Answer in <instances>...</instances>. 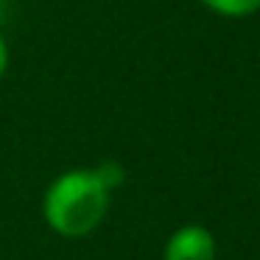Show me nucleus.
<instances>
[{"label":"nucleus","mask_w":260,"mask_h":260,"mask_svg":"<svg viewBox=\"0 0 260 260\" xmlns=\"http://www.w3.org/2000/svg\"><path fill=\"white\" fill-rule=\"evenodd\" d=\"M112 193L92 168L59 174L42 196V218L62 238H87L107 218Z\"/></svg>","instance_id":"1"},{"label":"nucleus","mask_w":260,"mask_h":260,"mask_svg":"<svg viewBox=\"0 0 260 260\" xmlns=\"http://www.w3.org/2000/svg\"><path fill=\"white\" fill-rule=\"evenodd\" d=\"M215 235L202 224H185L174 230L162 249V260H215Z\"/></svg>","instance_id":"2"},{"label":"nucleus","mask_w":260,"mask_h":260,"mask_svg":"<svg viewBox=\"0 0 260 260\" xmlns=\"http://www.w3.org/2000/svg\"><path fill=\"white\" fill-rule=\"evenodd\" d=\"M199 3L218 17H230V20L249 17V14L260 12V0H199Z\"/></svg>","instance_id":"3"},{"label":"nucleus","mask_w":260,"mask_h":260,"mask_svg":"<svg viewBox=\"0 0 260 260\" xmlns=\"http://www.w3.org/2000/svg\"><path fill=\"white\" fill-rule=\"evenodd\" d=\"M92 171H95V176L104 182V187H107L109 193H115L126 182V168L118 159H104V162H98Z\"/></svg>","instance_id":"4"},{"label":"nucleus","mask_w":260,"mask_h":260,"mask_svg":"<svg viewBox=\"0 0 260 260\" xmlns=\"http://www.w3.org/2000/svg\"><path fill=\"white\" fill-rule=\"evenodd\" d=\"M9 64H12V51H9V40L0 34V81L9 73Z\"/></svg>","instance_id":"5"},{"label":"nucleus","mask_w":260,"mask_h":260,"mask_svg":"<svg viewBox=\"0 0 260 260\" xmlns=\"http://www.w3.org/2000/svg\"><path fill=\"white\" fill-rule=\"evenodd\" d=\"M257 182H260V176H257Z\"/></svg>","instance_id":"6"}]
</instances>
